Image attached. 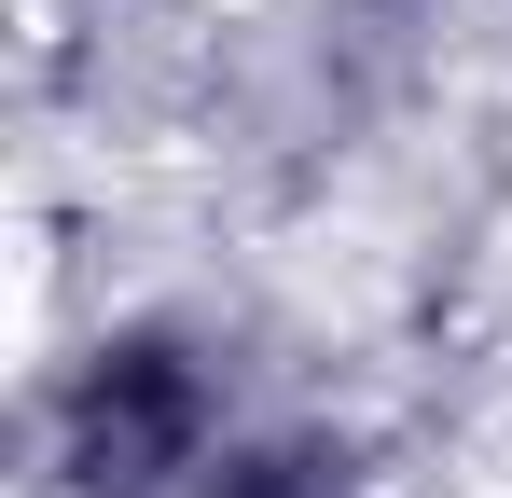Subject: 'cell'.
<instances>
[{"label":"cell","mask_w":512,"mask_h":498,"mask_svg":"<svg viewBox=\"0 0 512 498\" xmlns=\"http://www.w3.org/2000/svg\"><path fill=\"white\" fill-rule=\"evenodd\" d=\"M222 443V388L180 332H97L84 374L56 388V485L70 498H167L180 471H208Z\"/></svg>","instance_id":"6da1fadb"},{"label":"cell","mask_w":512,"mask_h":498,"mask_svg":"<svg viewBox=\"0 0 512 498\" xmlns=\"http://www.w3.org/2000/svg\"><path fill=\"white\" fill-rule=\"evenodd\" d=\"M208 498H360V443H333V429H277V443H250V457H222Z\"/></svg>","instance_id":"7a4b0ae2"}]
</instances>
